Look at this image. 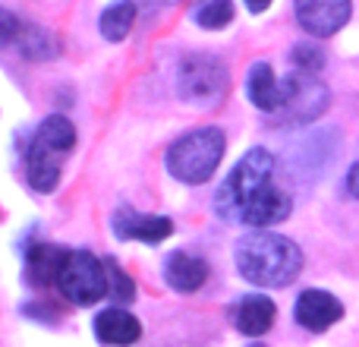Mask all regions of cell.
Listing matches in <instances>:
<instances>
[{
	"label": "cell",
	"instance_id": "cell-1",
	"mask_svg": "<svg viewBox=\"0 0 359 347\" xmlns=\"http://www.w3.org/2000/svg\"><path fill=\"white\" fill-rule=\"evenodd\" d=\"M274 171H278V162L271 152L249 149L217 186V218L246 224V228H271V224L287 221L293 202L280 186H274Z\"/></svg>",
	"mask_w": 359,
	"mask_h": 347
},
{
	"label": "cell",
	"instance_id": "cell-2",
	"mask_svg": "<svg viewBox=\"0 0 359 347\" xmlns=\"http://www.w3.org/2000/svg\"><path fill=\"white\" fill-rule=\"evenodd\" d=\"M236 272L255 287H287L303 272V249L280 234L255 228L233 247Z\"/></svg>",
	"mask_w": 359,
	"mask_h": 347
},
{
	"label": "cell",
	"instance_id": "cell-3",
	"mask_svg": "<svg viewBox=\"0 0 359 347\" xmlns=\"http://www.w3.org/2000/svg\"><path fill=\"white\" fill-rule=\"evenodd\" d=\"M76 149V126L63 114H50L41 120L35 139L29 145L25 174L35 192H54L63 177V162Z\"/></svg>",
	"mask_w": 359,
	"mask_h": 347
},
{
	"label": "cell",
	"instance_id": "cell-4",
	"mask_svg": "<svg viewBox=\"0 0 359 347\" xmlns=\"http://www.w3.org/2000/svg\"><path fill=\"white\" fill-rule=\"evenodd\" d=\"M224 149H227L224 130H217V126H202V130L183 133L168 149L164 162H168V171L174 180L198 186L215 177L217 164H221V158H224Z\"/></svg>",
	"mask_w": 359,
	"mask_h": 347
},
{
	"label": "cell",
	"instance_id": "cell-5",
	"mask_svg": "<svg viewBox=\"0 0 359 347\" xmlns=\"http://www.w3.org/2000/svg\"><path fill=\"white\" fill-rule=\"evenodd\" d=\"M230 89V73L217 57L192 54L177 70V92L186 105H196L202 111H215Z\"/></svg>",
	"mask_w": 359,
	"mask_h": 347
},
{
	"label": "cell",
	"instance_id": "cell-6",
	"mask_svg": "<svg viewBox=\"0 0 359 347\" xmlns=\"http://www.w3.org/2000/svg\"><path fill=\"white\" fill-rule=\"evenodd\" d=\"M284 89V98L280 107L271 114L278 124L287 126H306L312 120H318L331 105V92L316 73H306V70H293L290 76L280 79Z\"/></svg>",
	"mask_w": 359,
	"mask_h": 347
},
{
	"label": "cell",
	"instance_id": "cell-7",
	"mask_svg": "<svg viewBox=\"0 0 359 347\" xmlns=\"http://www.w3.org/2000/svg\"><path fill=\"white\" fill-rule=\"evenodd\" d=\"M60 294L76 306H95L101 297L111 294L107 284V266L101 259H95L88 249H76L69 253L67 266H63L60 278H57Z\"/></svg>",
	"mask_w": 359,
	"mask_h": 347
},
{
	"label": "cell",
	"instance_id": "cell-8",
	"mask_svg": "<svg viewBox=\"0 0 359 347\" xmlns=\"http://www.w3.org/2000/svg\"><path fill=\"white\" fill-rule=\"evenodd\" d=\"M293 13L306 35L328 38L347 25L353 4L350 0H293Z\"/></svg>",
	"mask_w": 359,
	"mask_h": 347
},
{
	"label": "cell",
	"instance_id": "cell-9",
	"mask_svg": "<svg viewBox=\"0 0 359 347\" xmlns=\"http://www.w3.org/2000/svg\"><path fill=\"white\" fill-rule=\"evenodd\" d=\"M344 316V303L328 291H303L297 297V306H293V319L303 325L306 332H328L334 322H341Z\"/></svg>",
	"mask_w": 359,
	"mask_h": 347
},
{
	"label": "cell",
	"instance_id": "cell-10",
	"mask_svg": "<svg viewBox=\"0 0 359 347\" xmlns=\"http://www.w3.org/2000/svg\"><path fill=\"white\" fill-rule=\"evenodd\" d=\"M114 234L120 240H139V243H151L155 247V243L168 240L174 234V221L164 215H142V211L123 205L114 215Z\"/></svg>",
	"mask_w": 359,
	"mask_h": 347
},
{
	"label": "cell",
	"instance_id": "cell-11",
	"mask_svg": "<svg viewBox=\"0 0 359 347\" xmlns=\"http://www.w3.org/2000/svg\"><path fill=\"white\" fill-rule=\"evenodd\" d=\"M92 332L104 347H130L139 341L142 335V325L133 313H126L123 306H111V310H101L92 322Z\"/></svg>",
	"mask_w": 359,
	"mask_h": 347
},
{
	"label": "cell",
	"instance_id": "cell-12",
	"mask_svg": "<svg viewBox=\"0 0 359 347\" xmlns=\"http://www.w3.org/2000/svg\"><path fill=\"white\" fill-rule=\"evenodd\" d=\"M67 259H69V249L57 247V243H35V247L25 253V281H29L32 287L57 284Z\"/></svg>",
	"mask_w": 359,
	"mask_h": 347
},
{
	"label": "cell",
	"instance_id": "cell-13",
	"mask_svg": "<svg viewBox=\"0 0 359 347\" xmlns=\"http://www.w3.org/2000/svg\"><path fill=\"white\" fill-rule=\"evenodd\" d=\"M164 281H168V287H174L177 294H196V291H202L205 281H208V262L177 249V253H170L168 259H164Z\"/></svg>",
	"mask_w": 359,
	"mask_h": 347
},
{
	"label": "cell",
	"instance_id": "cell-14",
	"mask_svg": "<svg viewBox=\"0 0 359 347\" xmlns=\"http://www.w3.org/2000/svg\"><path fill=\"white\" fill-rule=\"evenodd\" d=\"M274 319H278V306H274V300L265 297V294H249V297H243L233 310L236 332L246 338L265 335V332L274 325Z\"/></svg>",
	"mask_w": 359,
	"mask_h": 347
},
{
	"label": "cell",
	"instance_id": "cell-15",
	"mask_svg": "<svg viewBox=\"0 0 359 347\" xmlns=\"http://www.w3.org/2000/svg\"><path fill=\"white\" fill-rule=\"evenodd\" d=\"M246 95L259 111L274 114L280 107V98H284V89H280V79L274 76L271 63L259 60L252 70H249V79H246Z\"/></svg>",
	"mask_w": 359,
	"mask_h": 347
},
{
	"label": "cell",
	"instance_id": "cell-16",
	"mask_svg": "<svg viewBox=\"0 0 359 347\" xmlns=\"http://www.w3.org/2000/svg\"><path fill=\"white\" fill-rule=\"evenodd\" d=\"M19 48V54L25 57V60H54L57 54H60V44H57V38L50 35L48 29H41V25H32V22H22L19 25V35L16 41H13Z\"/></svg>",
	"mask_w": 359,
	"mask_h": 347
},
{
	"label": "cell",
	"instance_id": "cell-17",
	"mask_svg": "<svg viewBox=\"0 0 359 347\" xmlns=\"http://www.w3.org/2000/svg\"><path fill=\"white\" fill-rule=\"evenodd\" d=\"M133 22H136V4L133 0H114L98 19V29L107 41H123L133 32Z\"/></svg>",
	"mask_w": 359,
	"mask_h": 347
},
{
	"label": "cell",
	"instance_id": "cell-18",
	"mask_svg": "<svg viewBox=\"0 0 359 347\" xmlns=\"http://www.w3.org/2000/svg\"><path fill=\"white\" fill-rule=\"evenodd\" d=\"M196 22L211 32L230 25L233 22V0H202L196 10Z\"/></svg>",
	"mask_w": 359,
	"mask_h": 347
},
{
	"label": "cell",
	"instance_id": "cell-19",
	"mask_svg": "<svg viewBox=\"0 0 359 347\" xmlns=\"http://www.w3.org/2000/svg\"><path fill=\"white\" fill-rule=\"evenodd\" d=\"M104 266H107V284H111V297L117 300L120 306L133 303V300H136V284H133V278L114 259H104Z\"/></svg>",
	"mask_w": 359,
	"mask_h": 347
},
{
	"label": "cell",
	"instance_id": "cell-20",
	"mask_svg": "<svg viewBox=\"0 0 359 347\" xmlns=\"http://www.w3.org/2000/svg\"><path fill=\"white\" fill-rule=\"evenodd\" d=\"M290 60H293V67H297V70H306V73H318V70L325 67L322 48H316V44H309V41L297 44V48L290 51Z\"/></svg>",
	"mask_w": 359,
	"mask_h": 347
},
{
	"label": "cell",
	"instance_id": "cell-21",
	"mask_svg": "<svg viewBox=\"0 0 359 347\" xmlns=\"http://www.w3.org/2000/svg\"><path fill=\"white\" fill-rule=\"evenodd\" d=\"M19 25H22V19H19L16 13H10V10H4V6H0V48L16 41Z\"/></svg>",
	"mask_w": 359,
	"mask_h": 347
},
{
	"label": "cell",
	"instance_id": "cell-22",
	"mask_svg": "<svg viewBox=\"0 0 359 347\" xmlns=\"http://www.w3.org/2000/svg\"><path fill=\"white\" fill-rule=\"evenodd\" d=\"M347 192H350L353 199H359V162L347 171Z\"/></svg>",
	"mask_w": 359,
	"mask_h": 347
},
{
	"label": "cell",
	"instance_id": "cell-23",
	"mask_svg": "<svg viewBox=\"0 0 359 347\" xmlns=\"http://www.w3.org/2000/svg\"><path fill=\"white\" fill-rule=\"evenodd\" d=\"M268 6H271V0H246V10L255 13V16H259V13H265Z\"/></svg>",
	"mask_w": 359,
	"mask_h": 347
},
{
	"label": "cell",
	"instance_id": "cell-24",
	"mask_svg": "<svg viewBox=\"0 0 359 347\" xmlns=\"http://www.w3.org/2000/svg\"><path fill=\"white\" fill-rule=\"evenodd\" d=\"M164 4H180V0H164Z\"/></svg>",
	"mask_w": 359,
	"mask_h": 347
},
{
	"label": "cell",
	"instance_id": "cell-25",
	"mask_svg": "<svg viewBox=\"0 0 359 347\" xmlns=\"http://www.w3.org/2000/svg\"><path fill=\"white\" fill-rule=\"evenodd\" d=\"M259 347H262V344H259Z\"/></svg>",
	"mask_w": 359,
	"mask_h": 347
}]
</instances>
